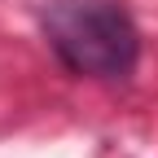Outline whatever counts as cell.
<instances>
[{
	"label": "cell",
	"mask_w": 158,
	"mask_h": 158,
	"mask_svg": "<svg viewBox=\"0 0 158 158\" xmlns=\"http://www.w3.org/2000/svg\"><path fill=\"white\" fill-rule=\"evenodd\" d=\"M44 35L62 66L88 79H127L141 62V31L118 0H48Z\"/></svg>",
	"instance_id": "1"
}]
</instances>
